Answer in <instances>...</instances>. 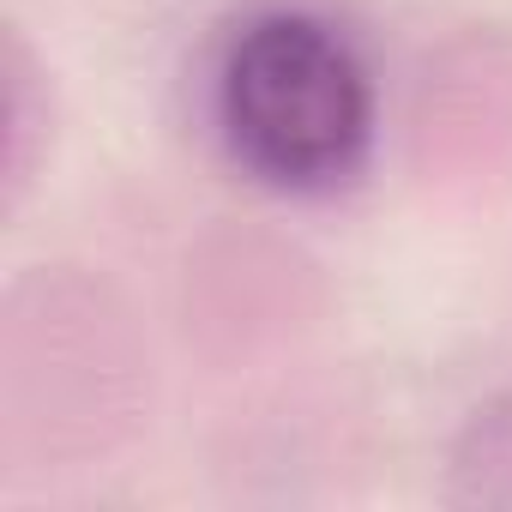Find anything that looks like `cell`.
I'll return each instance as SVG.
<instances>
[{
    "label": "cell",
    "mask_w": 512,
    "mask_h": 512,
    "mask_svg": "<svg viewBox=\"0 0 512 512\" xmlns=\"http://www.w3.org/2000/svg\"><path fill=\"white\" fill-rule=\"evenodd\" d=\"M368 79L338 31L302 13L253 19L223 61V127L278 187H332L368 151Z\"/></svg>",
    "instance_id": "6da1fadb"
}]
</instances>
